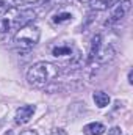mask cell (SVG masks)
Segmentation results:
<instances>
[{
	"instance_id": "cell-1",
	"label": "cell",
	"mask_w": 133,
	"mask_h": 135,
	"mask_svg": "<svg viewBox=\"0 0 133 135\" xmlns=\"http://www.w3.org/2000/svg\"><path fill=\"white\" fill-rule=\"evenodd\" d=\"M60 74V68L49 61H38L28 69L27 82L34 88H45Z\"/></svg>"
},
{
	"instance_id": "cell-2",
	"label": "cell",
	"mask_w": 133,
	"mask_h": 135,
	"mask_svg": "<svg viewBox=\"0 0 133 135\" xmlns=\"http://www.w3.org/2000/svg\"><path fill=\"white\" fill-rule=\"evenodd\" d=\"M36 17L33 9H22L17 6H11L3 14H0V33H8L14 28H21L27 24H32Z\"/></svg>"
},
{
	"instance_id": "cell-3",
	"label": "cell",
	"mask_w": 133,
	"mask_h": 135,
	"mask_svg": "<svg viewBox=\"0 0 133 135\" xmlns=\"http://www.w3.org/2000/svg\"><path fill=\"white\" fill-rule=\"evenodd\" d=\"M39 38H41L39 27L34 24H27V25L21 27L17 30V33L14 35V42H16V46H19L22 49H32L39 42Z\"/></svg>"
},
{
	"instance_id": "cell-4",
	"label": "cell",
	"mask_w": 133,
	"mask_h": 135,
	"mask_svg": "<svg viewBox=\"0 0 133 135\" xmlns=\"http://www.w3.org/2000/svg\"><path fill=\"white\" fill-rule=\"evenodd\" d=\"M130 6H132L130 0H119L116 5H113V6H111L110 17H108L106 24H116V22L122 21V19L127 16V13L130 11Z\"/></svg>"
},
{
	"instance_id": "cell-5",
	"label": "cell",
	"mask_w": 133,
	"mask_h": 135,
	"mask_svg": "<svg viewBox=\"0 0 133 135\" xmlns=\"http://www.w3.org/2000/svg\"><path fill=\"white\" fill-rule=\"evenodd\" d=\"M34 112H36V107H34V105H30V104L19 107V108L16 110V115H14V123H16L17 126L27 124V123L32 119V116L34 115Z\"/></svg>"
},
{
	"instance_id": "cell-6",
	"label": "cell",
	"mask_w": 133,
	"mask_h": 135,
	"mask_svg": "<svg viewBox=\"0 0 133 135\" xmlns=\"http://www.w3.org/2000/svg\"><path fill=\"white\" fill-rule=\"evenodd\" d=\"M113 58H114V50H113V47H111V46H103V44H100V47L97 49V52H96L93 61H96V63H106V61H111Z\"/></svg>"
},
{
	"instance_id": "cell-7",
	"label": "cell",
	"mask_w": 133,
	"mask_h": 135,
	"mask_svg": "<svg viewBox=\"0 0 133 135\" xmlns=\"http://www.w3.org/2000/svg\"><path fill=\"white\" fill-rule=\"evenodd\" d=\"M52 55L57 58H72L74 57V47L69 44H58L52 47Z\"/></svg>"
},
{
	"instance_id": "cell-8",
	"label": "cell",
	"mask_w": 133,
	"mask_h": 135,
	"mask_svg": "<svg viewBox=\"0 0 133 135\" xmlns=\"http://www.w3.org/2000/svg\"><path fill=\"white\" fill-rule=\"evenodd\" d=\"M105 126L102 123H89L83 127V134L85 135H103L105 134Z\"/></svg>"
},
{
	"instance_id": "cell-9",
	"label": "cell",
	"mask_w": 133,
	"mask_h": 135,
	"mask_svg": "<svg viewBox=\"0 0 133 135\" xmlns=\"http://www.w3.org/2000/svg\"><path fill=\"white\" fill-rule=\"evenodd\" d=\"M119 0H93L89 2L91 3V8L96 9V11H105V9H110L113 5H116Z\"/></svg>"
},
{
	"instance_id": "cell-10",
	"label": "cell",
	"mask_w": 133,
	"mask_h": 135,
	"mask_svg": "<svg viewBox=\"0 0 133 135\" xmlns=\"http://www.w3.org/2000/svg\"><path fill=\"white\" fill-rule=\"evenodd\" d=\"M93 99H94L96 105H97L99 108H103V107H106V105L110 104V96H108L106 93H103V91H96V93L93 94Z\"/></svg>"
},
{
	"instance_id": "cell-11",
	"label": "cell",
	"mask_w": 133,
	"mask_h": 135,
	"mask_svg": "<svg viewBox=\"0 0 133 135\" xmlns=\"http://www.w3.org/2000/svg\"><path fill=\"white\" fill-rule=\"evenodd\" d=\"M100 44H102V35H94L93 39H91V47H89V61H93V58H94L97 49L100 47Z\"/></svg>"
},
{
	"instance_id": "cell-12",
	"label": "cell",
	"mask_w": 133,
	"mask_h": 135,
	"mask_svg": "<svg viewBox=\"0 0 133 135\" xmlns=\"http://www.w3.org/2000/svg\"><path fill=\"white\" fill-rule=\"evenodd\" d=\"M52 21H53V24L61 25V24H66V22H70V21H72V14H70V13H66V11H61V13L55 14V16L52 17Z\"/></svg>"
},
{
	"instance_id": "cell-13",
	"label": "cell",
	"mask_w": 133,
	"mask_h": 135,
	"mask_svg": "<svg viewBox=\"0 0 133 135\" xmlns=\"http://www.w3.org/2000/svg\"><path fill=\"white\" fill-rule=\"evenodd\" d=\"M14 5V0H0V14H3L6 9H9Z\"/></svg>"
},
{
	"instance_id": "cell-14",
	"label": "cell",
	"mask_w": 133,
	"mask_h": 135,
	"mask_svg": "<svg viewBox=\"0 0 133 135\" xmlns=\"http://www.w3.org/2000/svg\"><path fill=\"white\" fill-rule=\"evenodd\" d=\"M110 135H121V129H119V127H113L111 132H110Z\"/></svg>"
},
{
	"instance_id": "cell-15",
	"label": "cell",
	"mask_w": 133,
	"mask_h": 135,
	"mask_svg": "<svg viewBox=\"0 0 133 135\" xmlns=\"http://www.w3.org/2000/svg\"><path fill=\"white\" fill-rule=\"evenodd\" d=\"M21 135H38V132H36V131H33V129H30V131H24Z\"/></svg>"
},
{
	"instance_id": "cell-16",
	"label": "cell",
	"mask_w": 133,
	"mask_h": 135,
	"mask_svg": "<svg viewBox=\"0 0 133 135\" xmlns=\"http://www.w3.org/2000/svg\"><path fill=\"white\" fill-rule=\"evenodd\" d=\"M52 135H66V132H64L63 129H55V131L52 132Z\"/></svg>"
},
{
	"instance_id": "cell-17",
	"label": "cell",
	"mask_w": 133,
	"mask_h": 135,
	"mask_svg": "<svg viewBox=\"0 0 133 135\" xmlns=\"http://www.w3.org/2000/svg\"><path fill=\"white\" fill-rule=\"evenodd\" d=\"M22 3H34V2H39V0H21Z\"/></svg>"
},
{
	"instance_id": "cell-18",
	"label": "cell",
	"mask_w": 133,
	"mask_h": 135,
	"mask_svg": "<svg viewBox=\"0 0 133 135\" xmlns=\"http://www.w3.org/2000/svg\"><path fill=\"white\" fill-rule=\"evenodd\" d=\"M129 83H133V80H132V71L129 72Z\"/></svg>"
},
{
	"instance_id": "cell-19",
	"label": "cell",
	"mask_w": 133,
	"mask_h": 135,
	"mask_svg": "<svg viewBox=\"0 0 133 135\" xmlns=\"http://www.w3.org/2000/svg\"><path fill=\"white\" fill-rule=\"evenodd\" d=\"M3 135H14V132H13V131H8V132H5Z\"/></svg>"
},
{
	"instance_id": "cell-20",
	"label": "cell",
	"mask_w": 133,
	"mask_h": 135,
	"mask_svg": "<svg viewBox=\"0 0 133 135\" xmlns=\"http://www.w3.org/2000/svg\"><path fill=\"white\" fill-rule=\"evenodd\" d=\"M80 2H83V3H89V2H93V0H80Z\"/></svg>"
}]
</instances>
